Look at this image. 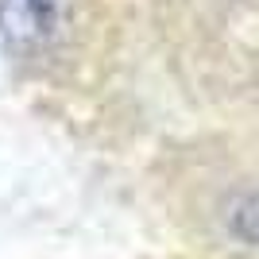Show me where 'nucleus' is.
Wrapping results in <instances>:
<instances>
[{
	"mask_svg": "<svg viewBox=\"0 0 259 259\" xmlns=\"http://www.w3.org/2000/svg\"><path fill=\"white\" fill-rule=\"evenodd\" d=\"M62 0H0V35L16 47H43L58 35Z\"/></svg>",
	"mask_w": 259,
	"mask_h": 259,
	"instance_id": "1",
	"label": "nucleus"
}]
</instances>
